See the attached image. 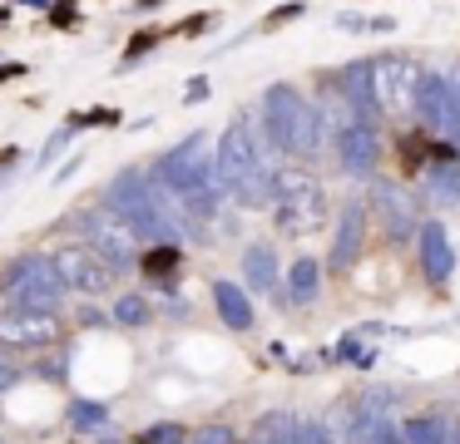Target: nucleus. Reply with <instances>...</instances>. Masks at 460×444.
I'll return each mask as SVG.
<instances>
[{"label":"nucleus","instance_id":"nucleus-2","mask_svg":"<svg viewBox=\"0 0 460 444\" xmlns=\"http://www.w3.org/2000/svg\"><path fill=\"white\" fill-rule=\"evenodd\" d=\"M272 222L282 237H307L327 227V193H322L317 173L302 168H278L272 178Z\"/></svg>","mask_w":460,"mask_h":444},{"label":"nucleus","instance_id":"nucleus-31","mask_svg":"<svg viewBox=\"0 0 460 444\" xmlns=\"http://www.w3.org/2000/svg\"><path fill=\"white\" fill-rule=\"evenodd\" d=\"M189 444H238V434L228 424H203V430L189 434Z\"/></svg>","mask_w":460,"mask_h":444},{"label":"nucleus","instance_id":"nucleus-11","mask_svg":"<svg viewBox=\"0 0 460 444\" xmlns=\"http://www.w3.org/2000/svg\"><path fill=\"white\" fill-rule=\"evenodd\" d=\"M55 262H60L70 292H80V296H104L114 286V276H119L90 242H65L60 252H55Z\"/></svg>","mask_w":460,"mask_h":444},{"label":"nucleus","instance_id":"nucleus-18","mask_svg":"<svg viewBox=\"0 0 460 444\" xmlns=\"http://www.w3.org/2000/svg\"><path fill=\"white\" fill-rule=\"evenodd\" d=\"M213 311H218V321L228 326V331H252V321H258V311H252V296L248 286L238 282H213Z\"/></svg>","mask_w":460,"mask_h":444},{"label":"nucleus","instance_id":"nucleus-29","mask_svg":"<svg viewBox=\"0 0 460 444\" xmlns=\"http://www.w3.org/2000/svg\"><path fill=\"white\" fill-rule=\"evenodd\" d=\"M297 444H347V440H341V434L332 430V424L302 420V424H297Z\"/></svg>","mask_w":460,"mask_h":444},{"label":"nucleus","instance_id":"nucleus-1","mask_svg":"<svg viewBox=\"0 0 460 444\" xmlns=\"http://www.w3.org/2000/svg\"><path fill=\"white\" fill-rule=\"evenodd\" d=\"M149 173L159 178V183L169 187V193L179 197V203L189 207L203 227L218 217L223 183H218V163H213V148H208V134H203V128H199V134H189L183 144H173L169 153L149 168Z\"/></svg>","mask_w":460,"mask_h":444},{"label":"nucleus","instance_id":"nucleus-41","mask_svg":"<svg viewBox=\"0 0 460 444\" xmlns=\"http://www.w3.org/2000/svg\"><path fill=\"white\" fill-rule=\"evenodd\" d=\"M0 361H5V355H0Z\"/></svg>","mask_w":460,"mask_h":444},{"label":"nucleus","instance_id":"nucleus-42","mask_svg":"<svg viewBox=\"0 0 460 444\" xmlns=\"http://www.w3.org/2000/svg\"><path fill=\"white\" fill-rule=\"evenodd\" d=\"M0 444H5V440H0Z\"/></svg>","mask_w":460,"mask_h":444},{"label":"nucleus","instance_id":"nucleus-37","mask_svg":"<svg viewBox=\"0 0 460 444\" xmlns=\"http://www.w3.org/2000/svg\"><path fill=\"white\" fill-rule=\"evenodd\" d=\"M21 5H31V10H45V5H50V0H21Z\"/></svg>","mask_w":460,"mask_h":444},{"label":"nucleus","instance_id":"nucleus-10","mask_svg":"<svg viewBox=\"0 0 460 444\" xmlns=\"http://www.w3.org/2000/svg\"><path fill=\"white\" fill-rule=\"evenodd\" d=\"M381 163V134L371 118H341L337 128V168L347 178H371Z\"/></svg>","mask_w":460,"mask_h":444},{"label":"nucleus","instance_id":"nucleus-19","mask_svg":"<svg viewBox=\"0 0 460 444\" xmlns=\"http://www.w3.org/2000/svg\"><path fill=\"white\" fill-rule=\"evenodd\" d=\"M243 282H248V292H278V282H282L278 247L272 242H248V252H243Z\"/></svg>","mask_w":460,"mask_h":444},{"label":"nucleus","instance_id":"nucleus-27","mask_svg":"<svg viewBox=\"0 0 460 444\" xmlns=\"http://www.w3.org/2000/svg\"><path fill=\"white\" fill-rule=\"evenodd\" d=\"M337 30H351V35H391L396 20H391V15H361V10H341Z\"/></svg>","mask_w":460,"mask_h":444},{"label":"nucleus","instance_id":"nucleus-17","mask_svg":"<svg viewBox=\"0 0 460 444\" xmlns=\"http://www.w3.org/2000/svg\"><path fill=\"white\" fill-rule=\"evenodd\" d=\"M416 257H420V272H426L430 286H446L450 282V272H456V247H450L446 222H420Z\"/></svg>","mask_w":460,"mask_h":444},{"label":"nucleus","instance_id":"nucleus-23","mask_svg":"<svg viewBox=\"0 0 460 444\" xmlns=\"http://www.w3.org/2000/svg\"><path fill=\"white\" fill-rule=\"evenodd\" d=\"M65 420H70V430H80V434H110V405L104 400H70Z\"/></svg>","mask_w":460,"mask_h":444},{"label":"nucleus","instance_id":"nucleus-15","mask_svg":"<svg viewBox=\"0 0 460 444\" xmlns=\"http://www.w3.org/2000/svg\"><path fill=\"white\" fill-rule=\"evenodd\" d=\"M420 197L436 203V207L460 203V153H456V144H440V153L420 168Z\"/></svg>","mask_w":460,"mask_h":444},{"label":"nucleus","instance_id":"nucleus-24","mask_svg":"<svg viewBox=\"0 0 460 444\" xmlns=\"http://www.w3.org/2000/svg\"><path fill=\"white\" fill-rule=\"evenodd\" d=\"M110 321H114V326H124V331H139V326H149V321H154V301H149L144 292H124L119 301H114Z\"/></svg>","mask_w":460,"mask_h":444},{"label":"nucleus","instance_id":"nucleus-6","mask_svg":"<svg viewBox=\"0 0 460 444\" xmlns=\"http://www.w3.org/2000/svg\"><path fill=\"white\" fill-rule=\"evenodd\" d=\"M84 242H90L114 272H134V266H139V232H134L119 213H110V207L84 213Z\"/></svg>","mask_w":460,"mask_h":444},{"label":"nucleus","instance_id":"nucleus-28","mask_svg":"<svg viewBox=\"0 0 460 444\" xmlns=\"http://www.w3.org/2000/svg\"><path fill=\"white\" fill-rule=\"evenodd\" d=\"M134 444H189V430L179 420H159V424H144Z\"/></svg>","mask_w":460,"mask_h":444},{"label":"nucleus","instance_id":"nucleus-12","mask_svg":"<svg viewBox=\"0 0 460 444\" xmlns=\"http://www.w3.org/2000/svg\"><path fill=\"white\" fill-rule=\"evenodd\" d=\"M450 104H456V84H450V74H446V69H426V74H420V89H416V109H411L416 124L426 128V134L446 138Z\"/></svg>","mask_w":460,"mask_h":444},{"label":"nucleus","instance_id":"nucleus-36","mask_svg":"<svg viewBox=\"0 0 460 444\" xmlns=\"http://www.w3.org/2000/svg\"><path fill=\"white\" fill-rule=\"evenodd\" d=\"M15 74H25V65H0V84H5V79H15Z\"/></svg>","mask_w":460,"mask_h":444},{"label":"nucleus","instance_id":"nucleus-25","mask_svg":"<svg viewBox=\"0 0 460 444\" xmlns=\"http://www.w3.org/2000/svg\"><path fill=\"white\" fill-rule=\"evenodd\" d=\"M401 444H450V424L436 414H416L401 424Z\"/></svg>","mask_w":460,"mask_h":444},{"label":"nucleus","instance_id":"nucleus-9","mask_svg":"<svg viewBox=\"0 0 460 444\" xmlns=\"http://www.w3.org/2000/svg\"><path fill=\"white\" fill-rule=\"evenodd\" d=\"M297 109H302V94L292 84H268V89H262L258 118H262V144H268V153H292Z\"/></svg>","mask_w":460,"mask_h":444},{"label":"nucleus","instance_id":"nucleus-5","mask_svg":"<svg viewBox=\"0 0 460 444\" xmlns=\"http://www.w3.org/2000/svg\"><path fill=\"white\" fill-rule=\"evenodd\" d=\"M60 335V306H0V351H50Z\"/></svg>","mask_w":460,"mask_h":444},{"label":"nucleus","instance_id":"nucleus-4","mask_svg":"<svg viewBox=\"0 0 460 444\" xmlns=\"http://www.w3.org/2000/svg\"><path fill=\"white\" fill-rule=\"evenodd\" d=\"M213 163H218V183H223V197H238L252 178L262 173V138L252 128V114H238L228 128L218 134V148H213Z\"/></svg>","mask_w":460,"mask_h":444},{"label":"nucleus","instance_id":"nucleus-16","mask_svg":"<svg viewBox=\"0 0 460 444\" xmlns=\"http://www.w3.org/2000/svg\"><path fill=\"white\" fill-rule=\"evenodd\" d=\"M337 94H341V104L351 109V118H371V124L381 118V99H376V69H371V59H351V65L341 69V79H337Z\"/></svg>","mask_w":460,"mask_h":444},{"label":"nucleus","instance_id":"nucleus-3","mask_svg":"<svg viewBox=\"0 0 460 444\" xmlns=\"http://www.w3.org/2000/svg\"><path fill=\"white\" fill-rule=\"evenodd\" d=\"M65 292H70V282H65L60 262L45 257V252L15 257V262L5 266V276H0V296H5V306H60Z\"/></svg>","mask_w":460,"mask_h":444},{"label":"nucleus","instance_id":"nucleus-38","mask_svg":"<svg viewBox=\"0 0 460 444\" xmlns=\"http://www.w3.org/2000/svg\"><path fill=\"white\" fill-rule=\"evenodd\" d=\"M450 434H456V440H460V420H456V424H450Z\"/></svg>","mask_w":460,"mask_h":444},{"label":"nucleus","instance_id":"nucleus-8","mask_svg":"<svg viewBox=\"0 0 460 444\" xmlns=\"http://www.w3.org/2000/svg\"><path fill=\"white\" fill-rule=\"evenodd\" d=\"M371 207H376L381 227H386V242H411V237L420 232V203H416L411 187L376 178V183H371Z\"/></svg>","mask_w":460,"mask_h":444},{"label":"nucleus","instance_id":"nucleus-22","mask_svg":"<svg viewBox=\"0 0 460 444\" xmlns=\"http://www.w3.org/2000/svg\"><path fill=\"white\" fill-rule=\"evenodd\" d=\"M322 144H327V128H322V109L312 104V99H302V109H297V128H292V153L312 158V153H322Z\"/></svg>","mask_w":460,"mask_h":444},{"label":"nucleus","instance_id":"nucleus-40","mask_svg":"<svg viewBox=\"0 0 460 444\" xmlns=\"http://www.w3.org/2000/svg\"><path fill=\"white\" fill-rule=\"evenodd\" d=\"M450 444H460V440H456V434H450Z\"/></svg>","mask_w":460,"mask_h":444},{"label":"nucleus","instance_id":"nucleus-13","mask_svg":"<svg viewBox=\"0 0 460 444\" xmlns=\"http://www.w3.org/2000/svg\"><path fill=\"white\" fill-rule=\"evenodd\" d=\"M367 247V203L361 197H347L341 203V217H337V232H332V252H327V266L332 272H351Z\"/></svg>","mask_w":460,"mask_h":444},{"label":"nucleus","instance_id":"nucleus-26","mask_svg":"<svg viewBox=\"0 0 460 444\" xmlns=\"http://www.w3.org/2000/svg\"><path fill=\"white\" fill-rule=\"evenodd\" d=\"M139 272L144 276H173L179 272V242H154V247H144L139 252Z\"/></svg>","mask_w":460,"mask_h":444},{"label":"nucleus","instance_id":"nucleus-39","mask_svg":"<svg viewBox=\"0 0 460 444\" xmlns=\"http://www.w3.org/2000/svg\"><path fill=\"white\" fill-rule=\"evenodd\" d=\"M0 25H5V10H0Z\"/></svg>","mask_w":460,"mask_h":444},{"label":"nucleus","instance_id":"nucleus-30","mask_svg":"<svg viewBox=\"0 0 460 444\" xmlns=\"http://www.w3.org/2000/svg\"><path fill=\"white\" fill-rule=\"evenodd\" d=\"M70 134H75V118H70V124H60V128H55V134H50V144H45V153L35 158V168H50L55 158H60V148L70 144Z\"/></svg>","mask_w":460,"mask_h":444},{"label":"nucleus","instance_id":"nucleus-33","mask_svg":"<svg viewBox=\"0 0 460 444\" xmlns=\"http://www.w3.org/2000/svg\"><path fill=\"white\" fill-rule=\"evenodd\" d=\"M15 385H21V370H15L11 361H0V395H5V390H15Z\"/></svg>","mask_w":460,"mask_h":444},{"label":"nucleus","instance_id":"nucleus-21","mask_svg":"<svg viewBox=\"0 0 460 444\" xmlns=\"http://www.w3.org/2000/svg\"><path fill=\"white\" fill-rule=\"evenodd\" d=\"M322 296V262L317 257H297L288 266V301L292 306H312Z\"/></svg>","mask_w":460,"mask_h":444},{"label":"nucleus","instance_id":"nucleus-32","mask_svg":"<svg viewBox=\"0 0 460 444\" xmlns=\"http://www.w3.org/2000/svg\"><path fill=\"white\" fill-rule=\"evenodd\" d=\"M307 15V0H288V5H278L268 20H262V30H278V25H288V20H302Z\"/></svg>","mask_w":460,"mask_h":444},{"label":"nucleus","instance_id":"nucleus-34","mask_svg":"<svg viewBox=\"0 0 460 444\" xmlns=\"http://www.w3.org/2000/svg\"><path fill=\"white\" fill-rule=\"evenodd\" d=\"M371 444H401V424H391V420H386L376 434H371Z\"/></svg>","mask_w":460,"mask_h":444},{"label":"nucleus","instance_id":"nucleus-35","mask_svg":"<svg viewBox=\"0 0 460 444\" xmlns=\"http://www.w3.org/2000/svg\"><path fill=\"white\" fill-rule=\"evenodd\" d=\"M75 168H80V158H70V163H65V168H60V178H55V183H60V187H65V183H70V178H75Z\"/></svg>","mask_w":460,"mask_h":444},{"label":"nucleus","instance_id":"nucleus-14","mask_svg":"<svg viewBox=\"0 0 460 444\" xmlns=\"http://www.w3.org/2000/svg\"><path fill=\"white\" fill-rule=\"evenodd\" d=\"M396 395L386 390V385H367V390L357 395V400L347 405V424H341V440L347 444H371V434L386 424V410Z\"/></svg>","mask_w":460,"mask_h":444},{"label":"nucleus","instance_id":"nucleus-20","mask_svg":"<svg viewBox=\"0 0 460 444\" xmlns=\"http://www.w3.org/2000/svg\"><path fill=\"white\" fill-rule=\"evenodd\" d=\"M297 424L302 420L292 410H268V414L252 420V430H248L243 444H297Z\"/></svg>","mask_w":460,"mask_h":444},{"label":"nucleus","instance_id":"nucleus-7","mask_svg":"<svg viewBox=\"0 0 460 444\" xmlns=\"http://www.w3.org/2000/svg\"><path fill=\"white\" fill-rule=\"evenodd\" d=\"M376 69V99H381V114H411L416 109V89L426 69L406 55H386V59H371Z\"/></svg>","mask_w":460,"mask_h":444}]
</instances>
